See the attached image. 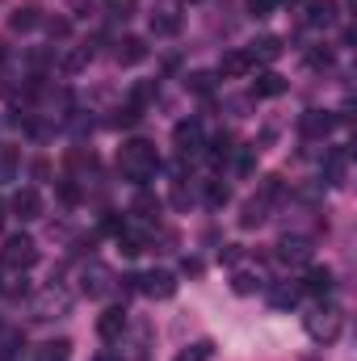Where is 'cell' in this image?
<instances>
[{
    "label": "cell",
    "instance_id": "6da1fadb",
    "mask_svg": "<svg viewBox=\"0 0 357 361\" xmlns=\"http://www.w3.org/2000/svg\"><path fill=\"white\" fill-rule=\"evenodd\" d=\"M118 173L126 180H135V185H147V180L160 173V152H156V143H147V139H126V143L118 147Z\"/></svg>",
    "mask_w": 357,
    "mask_h": 361
},
{
    "label": "cell",
    "instance_id": "7a4b0ae2",
    "mask_svg": "<svg viewBox=\"0 0 357 361\" xmlns=\"http://www.w3.org/2000/svg\"><path fill=\"white\" fill-rule=\"evenodd\" d=\"M341 328H345V315H341V307H332V302H320V307L307 315V336H311L315 345H337V341H341Z\"/></svg>",
    "mask_w": 357,
    "mask_h": 361
},
{
    "label": "cell",
    "instance_id": "3957f363",
    "mask_svg": "<svg viewBox=\"0 0 357 361\" xmlns=\"http://www.w3.org/2000/svg\"><path fill=\"white\" fill-rule=\"evenodd\" d=\"M0 265L13 273H25L38 265V244L30 240V235H8L4 240V248H0Z\"/></svg>",
    "mask_w": 357,
    "mask_h": 361
},
{
    "label": "cell",
    "instance_id": "277c9868",
    "mask_svg": "<svg viewBox=\"0 0 357 361\" xmlns=\"http://www.w3.org/2000/svg\"><path fill=\"white\" fill-rule=\"evenodd\" d=\"M68 307H72V294L59 290V286H47V290L30 302V315H34V319H59V315H68Z\"/></svg>",
    "mask_w": 357,
    "mask_h": 361
},
{
    "label": "cell",
    "instance_id": "5b68a950",
    "mask_svg": "<svg viewBox=\"0 0 357 361\" xmlns=\"http://www.w3.org/2000/svg\"><path fill=\"white\" fill-rule=\"evenodd\" d=\"M173 143H177L181 160H189V156H198L202 147H206V139H202V122L198 118H185L173 126Z\"/></svg>",
    "mask_w": 357,
    "mask_h": 361
},
{
    "label": "cell",
    "instance_id": "8992f818",
    "mask_svg": "<svg viewBox=\"0 0 357 361\" xmlns=\"http://www.w3.org/2000/svg\"><path fill=\"white\" fill-rule=\"evenodd\" d=\"M135 281H139V290L147 298H173L177 294V277L169 269H152V273H143V277H135Z\"/></svg>",
    "mask_w": 357,
    "mask_h": 361
},
{
    "label": "cell",
    "instance_id": "52a82bcc",
    "mask_svg": "<svg viewBox=\"0 0 357 361\" xmlns=\"http://www.w3.org/2000/svg\"><path fill=\"white\" fill-rule=\"evenodd\" d=\"M332 126H337V114H328V109H307V114L298 118L303 139H328Z\"/></svg>",
    "mask_w": 357,
    "mask_h": 361
},
{
    "label": "cell",
    "instance_id": "ba28073f",
    "mask_svg": "<svg viewBox=\"0 0 357 361\" xmlns=\"http://www.w3.org/2000/svg\"><path fill=\"white\" fill-rule=\"evenodd\" d=\"M8 210H13V214H17L21 223H34V219H42V193L25 185V189H17V193H13Z\"/></svg>",
    "mask_w": 357,
    "mask_h": 361
},
{
    "label": "cell",
    "instance_id": "9c48e42d",
    "mask_svg": "<svg viewBox=\"0 0 357 361\" xmlns=\"http://www.w3.org/2000/svg\"><path fill=\"white\" fill-rule=\"evenodd\" d=\"M122 332H126V307H105L97 315V336L101 341H118Z\"/></svg>",
    "mask_w": 357,
    "mask_h": 361
},
{
    "label": "cell",
    "instance_id": "30bf717a",
    "mask_svg": "<svg viewBox=\"0 0 357 361\" xmlns=\"http://www.w3.org/2000/svg\"><path fill=\"white\" fill-rule=\"evenodd\" d=\"M109 286H114V273L105 269V265H97V261H92L85 273H80V290H85L89 298H101V294H109Z\"/></svg>",
    "mask_w": 357,
    "mask_h": 361
},
{
    "label": "cell",
    "instance_id": "8fae6325",
    "mask_svg": "<svg viewBox=\"0 0 357 361\" xmlns=\"http://www.w3.org/2000/svg\"><path fill=\"white\" fill-rule=\"evenodd\" d=\"M298 286H303L307 294H315V298H328V294H332V286H337V277H332V269H328V265H311V269H307V277H303Z\"/></svg>",
    "mask_w": 357,
    "mask_h": 361
},
{
    "label": "cell",
    "instance_id": "7c38bea8",
    "mask_svg": "<svg viewBox=\"0 0 357 361\" xmlns=\"http://www.w3.org/2000/svg\"><path fill=\"white\" fill-rule=\"evenodd\" d=\"M253 72V55L248 51H227L223 59H219V76L223 80H240V76H248Z\"/></svg>",
    "mask_w": 357,
    "mask_h": 361
},
{
    "label": "cell",
    "instance_id": "4fadbf2b",
    "mask_svg": "<svg viewBox=\"0 0 357 361\" xmlns=\"http://www.w3.org/2000/svg\"><path fill=\"white\" fill-rule=\"evenodd\" d=\"M143 59H147V42H143V38L131 34V38L118 42V63H122V68H135V63H143Z\"/></svg>",
    "mask_w": 357,
    "mask_h": 361
},
{
    "label": "cell",
    "instance_id": "5bb4252c",
    "mask_svg": "<svg viewBox=\"0 0 357 361\" xmlns=\"http://www.w3.org/2000/svg\"><path fill=\"white\" fill-rule=\"evenodd\" d=\"M345 173H349V152L337 147V152L328 156V164H324V180H328V185H345Z\"/></svg>",
    "mask_w": 357,
    "mask_h": 361
},
{
    "label": "cell",
    "instance_id": "9a60e30c",
    "mask_svg": "<svg viewBox=\"0 0 357 361\" xmlns=\"http://www.w3.org/2000/svg\"><path fill=\"white\" fill-rule=\"evenodd\" d=\"M38 21H42V17H38V4H34V0H25V4H17V8H13V17H8V25H13L17 34H25V30H34Z\"/></svg>",
    "mask_w": 357,
    "mask_h": 361
},
{
    "label": "cell",
    "instance_id": "2e32d148",
    "mask_svg": "<svg viewBox=\"0 0 357 361\" xmlns=\"http://www.w3.org/2000/svg\"><path fill=\"white\" fill-rule=\"evenodd\" d=\"M177 30H181V17L173 8H156V13H152V34H156V38H173Z\"/></svg>",
    "mask_w": 357,
    "mask_h": 361
},
{
    "label": "cell",
    "instance_id": "e0dca14e",
    "mask_svg": "<svg viewBox=\"0 0 357 361\" xmlns=\"http://www.w3.org/2000/svg\"><path fill=\"white\" fill-rule=\"evenodd\" d=\"M21 173V147H0V185L17 180Z\"/></svg>",
    "mask_w": 357,
    "mask_h": 361
},
{
    "label": "cell",
    "instance_id": "ac0fdd59",
    "mask_svg": "<svg viewBox=\"0 0 357 361\" xmlns=\"http://www.w3.org/2000/svg\"><path fill=\"white\" fill-rule=\"evenodd\" d=\"M307 21L311 25H332L337 21V0H311L307 4Z\"/></svg>",
    "mask_w": 357,
    "mask_h": 361
},
{
    "label": "cell",
    "instance_id": "d6986e66",
    "mask_svg": "<svg viewBox=\"0 0 357 361\" xmlns=\"http://www.w3.org/2000/svg\"><path fill=\"white\" fill-rule=\"evenodd\" d=\"M282 92H286V80L277 72H261L253 80V97H282Z\"/></svg>",
    "mask_w": 357,
    "mask_h": 361
},
{
    "label": "cell",
    "instance_id": "ffe728a7",
    "mask_svg": "<svg viewBox=\"0 0 357 361\" xmlns=\"http://www.w3.org/2000/svg\"><path fill=\"white\" fill-rule=\"evenodd\" d=\"M248 55H253V63H257V59H265V63H273V59L282 55V38H273V34H265V38H257Z\"/></svg>",
    "mask_w": 357,
    "mask_h": 361
},
{
    "label": "cell",
    "instance_id": "44dd1931",
    "mask_svg": "<svg viewBox=\"0 0 357 361\" xmlns=\"http://www.w3.org/2000/svg\"><path fill=\"white\" fill-rule=\"evenodd\" d=\"M231 147H236L231 135H214L210 147H206V160H210V164H223V160H231Z\"/></svg>",
    "mask_w": 357,
    "mask_h": 361
},
{
    "label": "cell",
    "instance_id": "7402d4cb",
    "mask_svg": "<svg viewBox=\"0 0 357 361\" xmlns=\"http://www.w3.org/2000/svg\"><path fill=\"white\" fill-rule=\"evenodd\" d=\"M72 357V341H47L38 345V361H68Z\"/></svg>",
    "mask_w": 357,
    "mask_h": 361
},
{
    "label": "cell",
    "instance_id": "603a6c76",
    "mask_svg": "<svg viewBox=\"0 0 357 361\" xmlns=\"http://www.w3.org/2000/svg\"><path fill=\"white\" fill-rule=\"evenodd\" d=\"M298 294H303V286H290V281H282V286H273V307H294L298 302Z\"/></svg>",
    "mask_w": 357,
    "mask_h": 361
},
{
    "label": "cell",
    "instance_id": "cb8c5ba5",
    "mask_svg": "<svg viewBox=\"0 0 357 361\" xmlns=\"http://www.w3.org/2000/svg\"><path fill=\"white\" fill-rule=\"evenodd\" d=\"M227 202H231V189H227L223 180H206V206L219 210V206H227Z\"/></svg>",
    "mask_w": 357,
    "mask_h": 361
},
{
    "label": "cell",
    "instance_id": "d4e9b609",
    "mask_svg": "<svg viewBox=\"0 0 357 361\" xmlns=\"http://www.w3.org/2000/svg\"><path fill=\"white\" fill-rule=\"evenodd\" d=\"M277 248H282V252H277L282 261H307V252H311V248H307V240H282Z\"/></svg>",
    "mask_w": 357,
    "mask_h": 361
},
{
    "label": "cell",
    "instance_id": "484cf974",
    "mask_svg": "<svg viewBox=\"0 0 357 361\" xmlns=\"http://www.w3.org/2000/svg\"><path fill=\"white\" fill-rule=\"evenodd\" d=\"M214 357V345L210 341H198V345H189V349H181L177 361H210Z\"/></svg>",
    "mask_w": 357,
    "mask_h": 361
},
{
    "label": "cell",
    "instance_id": "4316f807",
    "mask_svg": "<svg viewBox=\"0 0 357 361\" xmlns=\"http://www.w3.org/2000/svg\"><path fill=\"white\" fill-rule=\"evenodd\" d=\"M105 8H109V17H118V21H131L135 8H139V0H105Z\"/></svg>",
    "mask_w": 357,
    "mask_h": 361
},
{
    "label": "cell",
    "instance_id": "83f0119b",
    "mask_svg": "<svg viewBox=\"0 0 357 361\" xmlns=\"http://www.w3.org/2000/svg\"><path fill=\"white\" fill-rule=\"evenodd\" d=\"M118 248H122L126 257H139V252H143V235H131V231H118Z\"/></svg>",
    "mask_w": 357,
    "mask_h": 361
},
{
    "label": "cell",
    "instance_id": "f1b7e54d",
    "mask_svg": "<svg viewBox=\"0 0 357 361\" xmlns=\"http://www.w3.org/2000/svg\"><path fill=\"white\" fill-rule=\"evenodd\" d=\"M89 59H92V47H80L76 55H68V59H63V72H80Z\"/></svg>",
    "mask_w": 357,
    "mask_h": 361
},
{
    "label": "cell",
    "instance_id": "f546056e",
    "mask_svg": "<svg viewBox=\"0 0 357 361\" xmlns=\"http://www.w3.org/2000/svg\"><path fill=\"white\" fill-rule=\"evenodd\" d=\"M231 286H236V294H253L261 281H257L253 273H236V277H231Z\"/></svg>",
    "mask_w": 357,
    "mask_h": 361
},
{
    "label": "cell",
    "instance_id": "4dcf8cb0",
    "mask_svg": "<svg viewBox=\"0 0 357 361\" xmlns=\"http://www.w3.org/2000/svg\"><path fill=\"white\" fill-rule=\"evenodd\" d=\"M143 118V109H135V105H126V109H118V118H114V126H135Z\"/></svg>",
    "mask_w": 357,
    "mask_h": 361
},
{
    "label": "cell",
    "instance_id": "1f68e13d",
    "mask_svg": "<svg viewBox=\"0 0 357 361\" xmlns=\"http://www.w3.org/2000/svg\"><path fill=\"white\" fill-rule=\"evenodd\" d=\"M273 8H277V0H248V13L253 17H269Z\"/></svg>",
    "mask_w": 357,
    "mask_h": 361
},
{
    "label": "cell",
    "instance_id": "d6a6232c",
    "mask_svg": "<svg viewBox=\"0 0 357 361\" xmlns=\"http://www.w3.org/2000/svg\"><path fill=\"white\" fill-rule=\"evenodd\" d=\"M185 85H189L193 92H210V76H206V72H193V76H189Z\"/></svg>",
    "mask_w": 357,
    "mask_h": 361
},
{
    "label": "cell",
    "instance_id": "836d02e7",
    "mask_svg": "<svg viewBox=\"0 0 357 361\" xmlns=\"http://www.w3.org/2000/svg\"><path fill=\"white\" fill-rule=\"evenodd\" d=\"M68 30H72V25H68L63 17H55V21H47V34H51V38H68Z\"/></svg>",
    "mask_w": 357,
    "mask_h": 361
},
{
    "label": "cell",
    "instance_id": "e575fe53",
    "mask_svg": "<svg viewBox=\"0 0 357 361\" xmlns=\"http://www.w3.org/2000/svg\"><path fill=\"white\" fill-rule=\"evenodd\" d=\"M181 269L189 273V277H198V273H202V261H185V265H181Z\"/></svg>",
    "mask_w": 357,
    "mask_h": 361
},
{
    "label": "cell",
    "instance_id": "d590c367",
    "mask_svg": "<svg viewBox=\"0 0 357 361\" xmlns=\"http://www.w3.org/2000/svg\"><path fill=\"white\" fill-rule=\"evenodd\" d=\"M92 361H122V357H114V353H97Z\"/></svg>",
    "mask_w": 357,
    "mask_h": 361
},
{
    "label": "cell",
    "instance_id": "8d00e7d4",
    "mask_svg": "<svg viewBox=\"0 0 357 361\" xmlns=\"http://www.w3.org/2000/svg\"><path fill=\"white\" fill-rule=\"evenodd\" d=\"M0 227H4V202H0Z\"/></svg>",
    "mask_w": 357,
    "mask_h": 361
},
{
    "label": "cell",
    "instance_id": "74e56055",
    "mask_svg": "<svg viewBox=\"0 0 357 361\" xmlns=\"http://www.w3.org/2000/svg\"><path fill=\"white\" fill-rule=\"evenodd\" d=\"M0 59H4V42H0Z\"/></svg>",
    "mask_w": 357,
    "mask_h": 361
}]
</instances>
